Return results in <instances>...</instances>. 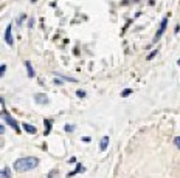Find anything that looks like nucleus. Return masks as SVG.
Instances as JSON below:
<instances>
[{"label": "nucleus", "mask_w": 180, "mask_h": 178, "mask_svg": "<svg viewBox=\"0 0 180 178\" xmlns=\"http://www.w3.org/2000/svg\"><path fill=\"white\" fill-rule=\"evenodd\" d=\"M68 163H76V158H75V157H73V158H70V160H68Z\"/></svg>", "instance_id": "nucleus-20"}, {"label": "nucleus", "mask_w": 180, "mask_h": 178, "mask_svg": "<svg viewBox=\"0 0 180 178\" xmlns=\"http://www.w3.org/2000/svg\"><path fill=\"white\" fill-rule=\"evenodd\" d=\"M5 40L8 42L9 47L14 45V39H12V34H11V25H8V28H6V31H5Z\"/></svg>", "instance_id": "nucleus-4"}, {"label": "nucleus", "mask_w": 180, "mask_h": 178, "mask_svg": "<svg viewBox=\"0 0 180 178\" xmlns=\"http://www.w3.org/2000/svg\"><path fill=\"white\" fill-rule=\"evenodd\" d=\"M44 124H45V132H44V135H50V132H51V119H45L44 121Z\"/></svg>", "instance_id": "nucleus-10"}, {"label": "nucleus", "mask_w": 180, "mask_h": 178, "mask_svg": "<svg viewBox=\"0 0 180 178\" xmlns=\"http://www.w3.org/2000/svg\"><path fill=\"white\" fill-rule=\"evenodd\" d=\"M174 144H175L177 149H180V136H175L174 138Z\"/></svg>", "instance_id": "nucleus-15"}, {"label": "nucleus", "mask_w": 180, "mask_h": 178, "mask_svg": "<svg viewBox=\"0 0 180 178\" xmlns=\"http://www.w3.org/2000/svg\"><path fill=\"white\" fill-rule=\"evenodd\" d=\"M34 101L37 102V104H47L48 102V98H47V94H44V93H37V94H34Z\"/></svg>", "instance_id": "nucleus-5"}, {"label": "nucleus", "mask_w": 180, "mask_h": 178, "mask_svg": "<svg viewBox=\"0 0 180 178\" xmlns=\"http://www.w3.org/2000/svg\"><path fill=\"white\" fill-rule=\"evenodd\" d=\"M25 67H27V71H28V76H30V77H34V76H36V73H34V70H33V67H31V62H30V61H27V62H25Z\"/></svg>", "instance_id": "nucleus-9"}, {"label": "nucleus", "mask_w": 180, "mask_h": 178, "mask_svg": "<svg viewBox=\"0 0 180 178\" xmlns=\"http://www.w3.org/2000/svg\"><path fill=\"white\" fill-rule=\"evenodd\" d=\"M47 178H58V170H56V169L50 170V173H48V176H47Z\"/></svg>", "instance_id": "nucleus-14"}, {"label": "nucleus", "mask_w": 180, "mask_h": 178, "mask_svg": "<svg viewBox=\"0 0 180 178\" xmlns=\"http://www.w3.org/2000/svg\"><path fill=\"white\" fill-rule=\"evenodd\" d=\"M131 93H132V88H124V90H123V93H121V96H123V98H126V96H129Z\"/></svg>", "instance_id": "nucleus-13"}, {"label": "nucleus", "mask_w": 180, "mask_h": 178, "mask_svg": "<svg viewBox=\"0 0 180 178\" xmlns=\"http://www.w3.org/2000/svg\"><path fill=\"white\" fill-rule=\"evenodd\" d=\"M157 53H158V50H154V51H151V53L148 54V56H146V59H148V61L154 59V58H155V56H157Z\"/></svg>", "instance_id": "nucleus-12"}, {"label": "nucleus", "mask_w": 180, "mask_h": 178, "mask_svg": "<svg viewBox=\"0 0 180 178\" xmlns=\"http://www.w3.org/2000/svg\"><path fill=\"white\" fill-rule=\"evenodd\" d=\"M107 146H109V136H102L101 143H99V149H101V150H106Z\"/></svg>", "instance_id": "nucleus-7"}, {"label": "nucleus", "mask_w": 180, "mask_h": 178, "mask_svg": "<svg viewBox=\"0 0 180 178\" xmlns=\"http://www.w3.org/2000/svg\"><path fill=\"white\" fill-rule=\"evenodd\" d=\"M76 94H78L79 98H84V96H85V91H82V90H78V91H76Z\"/></svg>", "instance_id": "nucleus-18"}, {"label": "nucleus", "mask_w": 180, "mask_h": 178, "mask_svg": "<svg viewBox=\"0 0 180 178\" xmlns=\"http://www.w3.org/2000/svg\"><path fill=\"white\" fill-rule=\"evenodd\" d=\"M166 25H168V16L166 17H163L162 19V23H160V28H158V31H157V34H155V37H154V42H157V40L162 37V34L165 33V30H166Z\"/></svg>", "instance_id": "nucleus-3"}, {"label": "nucleus", "mask_w": 180, "mask_h": 178, "mask_svg": "<svg viewBox=\"0 0 180 178\" xmlns=\"http://www.w3.org/2000/svg\"><path fill=\"white\" fill-rule=\"evenodd\" d=\"M55 84H56V85H62V81L56 77V79H55Z\"/></svg>", "instance_id": "nucleus-19"}, {"label": "nucleus", "mask_w": 180, "mask_h": 178, "mask_svg": "<svg viewBox=\"0 0 180 178\" xmlns=\"http://www.w3.org/2000/svg\"><path fill=\"white\" fill-rule=\"evenodd\" d=\"M2 116H3V119L8 122V124L12 127V129H14L17 133H20V127H19V124H17V122L14 121V118H12L6 110H5V104H3V99H2Z\"/></svg>", "instance_id": "nucleus-2"}, {"label": "nucleus", "mask_w": 180, "mask_h": 178, "mask_svg": "<svg viewBox=\"0 0 180 178\" xmlns=\"http://www.w3.org/2000/svg\"><path fill=\"white\" fill-rule=\"evenodd\" d=\"M37 164H39V160L36 157H25V158H20L14 163V170L27 172V170H31V169L37 167Z\"/></svg>", "instance_id": "nucleus-1"}, {"label": "nucleus", "mask_w": 180, "mask_h": 178, "mask_svg": "<svg viewBox=\"0 0 180 178\" xmlns=\"http://www.w3.org/2000/svg\"><path fill=\"white\" fill-rule=\"evenodd\" d=\"M64 129H65V132H73V130H75V126H70V124H67V126L64 127Z\"/></svg>", "instance_id": "nucleus-16"}, {"label": "nucleus", "mask_w": 180, "mask_h": 178, "mask_svg": "<svg viewBox=\"0 0 180 178\" xmlns=\"http://www.w3.org/2000/svg\"><path fill=\"white\" fill-rule=\"evenodd\" d=\"M2 178H11V170H9V167H3V169H2Z\"/></svg>", "instance_id": "nucleus-11"}, {"label": "nucleus", "mask_w": 180, "mask_h": 178, "mask_svg": "<svg viewBox=\"0 0 180 178\" xmlns=\"http://www.w3.org/2000/svg\"><path fill=\"white\" fill-rule=\"evenodd\" d=\"M177 65H180V59H178V61H177Z\"/></svg>", "instance_id": "nucleus-21"}, {"label": "nucleus", "mask_w": 180, "mask_h": 178, "mask_svg": "<svg viewBox=\"0 0 180 178\" xmlns=\"http://www.w3.org/2000/svg\"><path fill=\"white\" fill-rule=\"evenodd\" d=\"M0 70H2V71H0V74H2V76H5V71H6V65H5V64H2V68H0Z\"/></svg>", "instance_id": "nucleus-17"}, {"label": "nucleus", "mask_w": 180, "mask_h": 178, "mask_svg": "<svg viewBox=\"0 0 180 178\" xmlns=\"http://www.w3.org/2000/svg\"><path fill=\"white\" fill-rule=\"evenodd\" d=\"M22 127H23V130H25V132H28V133H31V135H34V133L37 132V129H36L34 126L28 124V122H23V124H22Z\"/></svg>", "instance_id": "nucleus-6"}, {"label": "nucleus", "mask_w": 180, "mask_h": 178, "mask_svg": "<svg viewBox=\"0 0 180 178\" xmlns=\"http://www.w3.org/2000/svg\"><path fill=\"white\" fill-rule=\"evenodd\" d=\"M81 170H84L82 164H78V166H76V169H75V170H72V172H68V173H67V178H72V176H75L76 173H78V172H81Z\"/></svg>", "instance_id": "nucleus-8"}]
</instances>
